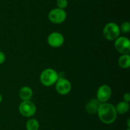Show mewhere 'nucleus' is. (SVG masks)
I'll list each match as a JSON object with an SVG mask.
<instances>
[{
  "instance_id": "obj_1",
  "label": "nucleus",
  "mask_w": 130,
  "mask_h": 130,
  "mask_svg": "<svg viewBox=\"0 0 130 130\" xmlns=\"http://www.w3.org/2000/svg\"><path fill=\"white\" fill-rule=\"evenodd\" d=\"M96 113L101 122L105 124H111L115 122L118 115L115 106L107 102L100 103Z\"/></svg>"
},
{
  "instance_id": "obj_2",
  "label": "nucleus",
  "mask_w": 130,
  "mask_h": 130,
  "mask_svg": "<svg viewBox=\"0 0 130 130\" xmlns=\"http://www.w3.org/2000/svg\"><path fill=\"white\" fill-rule=\"evenodd\" d=\"M58 78L59 75L56 70L52 68H46L41 73L40 81L44 86L50 87L55 84Z\"/></svg>"
},
{
  "instance_id": "obj_3",
  "label": "nucleus",
  "mask_w": 130,
  "mask_h": 130,
  "mask_svg": "<svg viewBox=\"0 0 130 130\" xmlns=\"http://www.w3.org/2000/svg\"><path fill=\"white\" fill-rule=\"evenodd\" d=\"M120 27L115 22L107 23L103 29V35L109 41H114L120 36Z\"/></svg>"
},
{
  "instance_id": "obj_4",
  "label": "nucleus",
  "mask_w": 130,
  "mask_h": 130,
  "mask_svg": "<svg viewBox=\"0 0 130 130\" xmlns=\"http://www.w3.org/2000/svg\"><path fill=\"white\" fill-rule=\"evenodd\" d=\"M19 111L20 114L25 117H31L36 112L35 104L30 100L22 101L19 106Z\"/></svg>"
},
{
  "instance_id": "obj_5",
  "label": "nucleus",
  "mask_w": 130,
  "mask_h": 130,
  "mask_svg": "<svg viewBox=\"0 0 130 130\" xmlns=\"http://www.w3.org/2000/svg\"><path fill=\"white\" fill-rule=\"evenodd\" d=\"M48 19L53 24H60L63 23L67 18V13L63 9L55 8L48 13Z\"/></svg>"
},
{
  "instance_id": "obj_6",
  "label": "nucleus",
  "mask_w": 130,
  "mask_h": 130,
  "mask_svg": "<svg viewBox=\"0 0 130 130\" xmlns=\"http://www.w3.org/2000/svg\"><path fill=\"white\" fill-rule=\"evenodd\" d=\"M114 42V47L118 52L122 54H129L130 52V41L125 36H119Z\"/></svg>"
},
{
  "instance_id": "obj_7",
  "label": "nucleus",
  "mask_w": 130,
  "mask_h": 130,
  "mask_svg": "<svg viewBox=\"0 0 130 130\" xmlns=\"http://www.w3.org/2000/svg\"><path fill=\"white\" fill-rule=\"evenodd\" d=\"M55 89L58 94L61 95H66L71 90L72 85L69 80L65 78L59 77L55 83Z\"/></svg>"
},
{
  "instance_id": "obj_8",
  "label": "nucleus",
  "mask_w": 130,
  "mask_h": 130,
  "mask_svg": "<svg viewBox=\"0 0 130 130\" xmlns=\"http://www.w3.org/2000/svg\"><path fill=\"white\" fill-rule=\"evenodd\" d=\"M47 42L50 47L58 48L61 47L64 43V37L59 32H53L48 36Z\"/></svg>"
},
{
  "instance_id": "obj_9",
  "label": "nucleus",
  "mask_w": 130,
  "mask_h": 130,
  "mask_svg": "<svg viewBox=\"0 0 130 130\" xmlns=\"http://www.w3.org/2000/svg\"><path fill=\"white\" fill-rule=\"evenodd\" d=\"M112 95L111 88L106 84L101 85L96 92V99L100 103L107 102L110 98Z\"/></svg>"
},
{
  "instance_id": "obj_10",
  "label": "nucleus",
  "mask_w": 130,
  "mask_h": 130,
  "mask_svg": "<svg viewBox=\"0 0 130 130\" xmlns=\"http://www.w3.org/2000/svg\"><path fill=\"white\" fill-rule=\"evenodd\" d=\"M100 102L97 99H92L89 101L85 106V111L88 114L93 115L97 113L98 108L100 104Z\"/></svg>"
},
{
  "instance_id": "obj_11",
  "label": "nucleus",
  "mask_w": 130,
  "mask_h": 130,
  "mask_svg": "<svg viewBox=\"0 0 130 130\" xmlns=\"http://www.w3.org/2000/svg\"><path fill=\"white\" fill-rule=\"evenodd\" d=\"M19 97L22 101L30 100L33 94L32 90L29 86H24L19 90Z\"/></svg>"
},
{
  "instance_id": "obj_12",
  "label": "nucleus",
  "mask_w": 130,
  "mask_h": 130,
  "mask_svg": "<svg viewBox=\"0 0 130 130\" xmlns=\"http://www.w3.org/2000/svg\"><path fill=\"white\" fill-rule=\"evenodd\" d=\"M115 108L118 113L121 115L125 114V113H126L129 111V104L128 102L123 101L118 103L115 107Z\"/></svg>"
},
{
  "instance_id": "obj_13",
  "label": "nucleus",
  "mask_w": 130,
  "mask_h": 130,
  "mask_svg": "<svg viewBox=\"0 0 130 130\" xmlns=\"http://www.w3.org/2000/svg\"><path fill=\"white\" fill-rule=\"evenodd\" d=\"M118 64L121 68L127 69L130 66V56L129 54H123L118 59Z\"/></svg>"
},
{
  "instance_id": "obj_14",
  "label": "nucleus",
  "mask_w": 130,
  "mask_h": 130,
  "mask_svg": "<svg viewBox=\"0 0 130 130\" xmlns=\"http://www.w3.org/2000/svg\"><path fill=\"white\" fill-rule=\"evenodd\" d=\"M25 127H26L27 130H39V123L38 120L36 119H29L27 121Z\"/></svg>"
},
{
  "instance_id": "obj_15",
  "label": "nucleus",
  "mask_w": 130,
  "mask_h": 130,
  "mask_svg": "<svg viewBox=\"0 0 130 130\" xmlns=\"http://www.w3.org/2000/svg\"><path fill=\"white\" fill-rule=\"evenodd\" d=\"M120 31L123 33H128L130 31V22L126 21L121 24L120 28Z\"/></svg>"
},
{
  "instance_id": "obj_16",
  "label": "nucleus",
  "mask_w": 130,
  "mask_h": 130,
  "mask_svg": "<svg viewBox=\"0 0 130 130\" xmlns=\"http://www.w3.org/2000/svg\"><path fill=\"white\" fill-rule=\"evenodd\" d=\"M57 8L64 10L68 6V1L67 0H57Z\"/></svg>"
},
{
  "instance_id": "obj_17",
  "label": "nucleus",
  "mask_w": 130,
  "mask_h": 130,
  "mask_svg": "<svg viewBox=\"0 0 130 130\" xmlns=\"http://www.w3.org/2000/svg\"><path fill=\"white\" fill-rule=\"evenodd\" d=\"M5 60H6V56H5V53L0 50V64L4 63Z\"/></svg>"
},
{
  "instance_id": "obj_18",
  "label": "nucleus",
  "mask_w": 130,
  "mask_h": 130,
  "mask_svg": "<svg viewBox=\"0 0 130 130\" xmlns=\"http://www.w3.org/2000/svg\"><path fill=\"white\" fill-rule=\"evenodd\" d=\"M123 101L129 103L130 101V94L129 93H126L123 95Z\"/></svg>"
},
{
  "instance_id": "obj_19",
  "label": "nucleus",
  "mask_w": 130,
  "mask_h": 130,
  "mask_svg": "<svg viewBox=\"0 0 130 130\" xmlns=\"http://www.w3.org/2000/svg\"><path fill=\"white\" fill-rule=\"evenodd\" d=\"M127 126H128V128H130V119H128L127 121Z\"/></svg>"
},
{
  "instance_id": "obj_20",
  "label": "nucleus",
  "mask_w": 130,
  "mask_h": 130,
  "mask_svg": "<svg viewBox=\"0 0 130 130\" xmlns=\"http://www.w3.org/2000/svg\"><path fill=\"white\" fill-rule=\"evenodd\" d=\"M2 101H3V96H2V95L0 94V103L2 102Z\"/></svg>"
},
{
  "instance_id": "obj_21",
  "label": "nucleus",
  "mask_w": 130,
  "mask_h": 130,
  "mask_svg": "<svg viewBox=\"0 0 130 130\" xmlns=\"http://www.w3.org/2000/svg\"><path fill=\"white\" fill-rule=\"evenodd\" d=\"M126 130H130V128H127Z\"/></svg>"
}]
</instances>
